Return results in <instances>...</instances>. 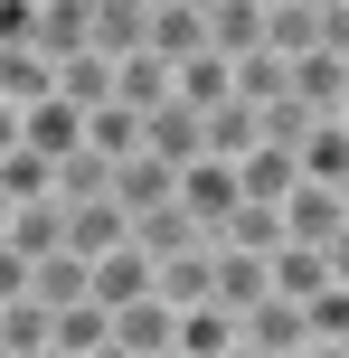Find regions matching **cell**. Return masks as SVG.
Returning <instances> with one entry per match:
<instances>
[{"label":"cell","mask_w":349,"mask_h":358,"mask_svg":"<svg viewBox=\"0 0 349 358\" xmlns=\"http://www.w3.org/2000/svg\"><path fill=\"white\" fill-rule=\"evenodd\" d=\"M142 48H151V0H94V57L132 66Z\"/></svg>","instance_id":"10"},{"label":"cell","mask_w":349,"mask_h":358,"mask_svg":"<svg viewBox=\"0 0 349 358\" xmlns=\"http://www.w3.org/2000/svg\"><path fill=\"white\" fill-rule=\"evenodd\" d=\"M104 349H113V311H94V302L57 311V358H104Z\"/></svg>","instance_id":"22"},{"label":"cell","mask_w":349,"mask_h":358,"mask_svg":"<svg viewBox=\"0 0 349 358\" xmlns=\"http://www.w3.org/2000/svg\"><path fill=\"white\" fill-rule=\"evenodd\" d=\"M85 151H94V161H113V170H123L132 151H142V113H123V104L85 113Z\"/></svg>","instance_id":"20"},{"label":"cell","mask_w":349,"mask_h":358,"mask_svg":"<svg viewBox=\"0 0 349 358\" xmlns=\"http://www.w3.org/2000/svg\"><path fill=\"white\" fill-rule=\"evenodd\" d=\"M142 57H161L170 76L199 66V57H208V0H151V48Z\"/></svg>","instance_id":"1"},{"label":"cell","mask_w":349,"mask_h":358,"mask_svg":"<svg viewBox=\"0 0 349 358\" xmlns=\"http://www.w3.org/2000/svg\"><path fill=\"white\" fill-rule=\"evenodd\" d=\"M180 208L199 217L208 236H227V217L245 208V189H236V170H227V161H199V170H180Z\"/></svg>","instance_id":"9"},{"label":"cell","mask_w":349,"mask_h":358,"mask_svg":"<svg viewBox=\"0 0 349 358\" xmlns=\"http://www.w3.org/2000/svg\"><path fill=\"white\" fill-rule=\"evenodd\" d=\"M218 245H227V255H255V264H274V255H283V208H236Z\"/></svg>","instance_id":"19"},{"label":"cell","mask_w":349,"mask_h":358,"mask_svg":"<svg viewBox=\"0 0 349 358\" xmlns=\"http://www.w3.org/2000/svg\"><path fill=\"white\" fill-rule=\"evenodd\" d=\"M170 358H189V349H170Z\"/></svg>","instance_id":"31"},{"label":"cell","mask_w":349,"mask_h":358,"mask_svg":"<svg viewBox=\"0 0 349 358\" xmlns=\"http://www.w3.org/2000/svg\"><path fill=\"white\" fill-rule=\"evenodd\" d=\"M208 57H227V66L264 57V0H208Z\"/></svg>","instance_id":"11"},{"label":"cell","mask_w":349,"mask_h":358,"mask_svg":"<svg viewBox=\"0 0 349 358\" xmlns=\"http://www.w3.org/2000/svg\"><path fill=\"white\" fill-rule=\"evenodd\" d=\"M321 57L349 66V0H321Z\"/></svg>","instance_id":"27"},{"label":"cell","mask_w":349,"mask_h":358,"mask_svg":"<svg viewBox=\"0 0 349 358\" xmlns=\"http://www.w3.org/2000/svg\"><path fill=\"white\" fill-rule=\"evenodd\" d=\"M331 283H349V227H340V245H331Z\"/></svg>","instance_id":"29"},{"label":"cell","mask_w":349,"mask_h":358,"mask_svg":"<svg viewBox=\"0 0 349 358\" xmlns=\"http://www.w3.org/2000/svg\"><path fill=\"white\" fill-rule=\"evenodd\" d=\"M245 358H312V311L302 302H255L245 311Z\"/></svg>","instance_id":"2"},{"label":"cell","mask_w":349,"mask_h":358,"mask_svg":"<svg viewBox=\"0 0 349 358\" xmlns=\"http://www.w3.org/2000/svg\"><path fill=\"white\" fill-rule=\"evenodd\" d=\"M48 358H57V349H48Z\"/></svg>","instance_id":"33"},{"label":"cell","mask_w":349,"mask_h":358,"mask_svg":"<svg viewBox=\"0 0 349 358\" xmlns=\"http://www.w3.org/2000/svg\"><path fill=\"white\" fill-rule=\"evenodd\" d=\"M236 189H245V208H283V198L302 189V161H293V151H245Z\"/></svg>","instance_id":"14"},{"label":"cell","mask_w":349,"mask_h":358,"mask_svg":"<svg viewBox=\"0 0 349 358\" xmlns=\"http://www.w3.org/2000/svg\"><path fill=\"white\" fill-rule=\"evenodd\" d=\"M19 151V104H0V161Z\"/></svg>","instance_id":"28"},{"label":"cell","mask_w":349,"mask_h":358,"mask_svg":"<svg viewBox=\"0 0 349 358\" xmlns=\"http://www.w3.org/2000/svg\"><path fill=\"white\" fill-rule=\"evenodd\" d=\"M161 302H170V311L218 302V245H208V255H180V264H161Z\"/></svg>","instance_id":"18"},{"label":"cell","mask_w":349,"mask_h":358,"mask_svg":"<svg viewBox=\"0 0 349 358\" xmlns=\"http://www.w3.org/2000/svg\"><path fill=\"white\" fill-rule=\"evenodd\" d=\"M104 358H123V349H104Z\"/></svg>","instance_id":"32"},{"label":"cell","mask_w":349,"mask_h":358,"mask_svg":"<svg viewBox=\"0 0 349 358\" xmlns=\"http://www.w3.org/2000/svg\"><path fill=\"white\" fill-rule=\"evenodd\" d=\"M142 151H151V161H170V170H199V161H208V113L161 104V113L142 123Z\"/></svg>","instance_id":"8"},{"label":"cell","mask_w":349,"mask_h":358,"mask_svg":"<svg viewBox=\"0 0 349 358\" xmlns=\"http://www.w3.org/2000/svg\"><path fill=\"white\" fill-rule=\"evenodd\" d=\"M340 208H349V189H340Z\"/></svg>","instance_id":"30"},{"label":"cell","mask_w":349,"mask_h":358,"mask_svg":"<svg viewBox=\"0 0 349 358\" xmlns=\"http://www.w3.org/2000/svg\"><path fill=\"white\" fill-rule=\"evenodd\" d=\"M38 302H48V311L94 302V264H85V255H48V264H38Z\"/></svg>","instance_id":"21"},{"label":"cell","mask_w":349,"mask_h":358,"mask_svg":"<svg viewBox=\"0 0 349 358\" xmlns=\"http://www.w3.org/2000/svg\"><path fill=\"white\" fill-rule=\"evenodd\" d=\"M264 57L274 66L321 57V0H264Z\"/></svg>","instance_id":"5"},{"label":"cell","mask_w":349,"mask_h":358,"mask_svg":"<svg viewBox=\"0 0 349 358\" xmlns=\"http://www.w3.org/2000/svg\"><path fill=\"white\" fill-rule=\"evenodd\" d=\"M38 57L48 66L94 57V0H38Z\"/></svg>","instance_id":"4"},{"label":"cell","mask_w":349,"mask_h":358,"mask_svg":"<svg viewBox=\"0 0 349 358\" xmlns=\"http://www.w3.org/2000/svg\"><path fill=\"white\" fill-rule=\"evenodd\" d=\"M274 292L312 311L321 292H331V255H321V245H283V255H274Z\"/></svg>","instance_id":"17"},{"label":"cell","mask_w":349,"mask_h":358,"mask_svg":"<svg viewBox=\"0 0 349 358\" xmlns=\"http://www.w3.org/2000/svg\"><path fill=\"white\" fill-rule=\"evenodd\" d=\"M302 179H312V189H349V123H321L312 142H302Z\"/></svg>","instance_id":"23"},{"label":"cell","mask_w":349,"mask_h":358,"mask_svg":"<svg viewBox=\"0 0 349 358\" xmlns=\"http://www.w3.org/2000/svg\"><path fill=\"white\" fill-rule=\"evenodd\" d=\"M29 292H38V264L0 245V311H10V302H29Z\"/></svg>","instance_id":"26"},{"label":"cell","mask_w":349,"mask_h":358,"mask_svg":"<svg viewBox=\"0 0 349 358\" xmlns=\"http://www.w3.org/2000/svg\"><path fill=\"white\" fill-rule=\"evenodd\" d=\"M180 349L189 358H245V321L218 311V302H199V311H180Z\"/></svg>","instance_id":"15"},{"label":"cell","mask_w":349,"mask_h":358,"mask_svg":"<svg viewBox=\"0 0 349 358\" xmlns=\"http://www.w3.org/2000/svg\"><path fill=\"white\" fill-rule=\"evenodd\" d=\"M19 151H38V161H76V151H85V113H76V104H57V94H48V104H29V113H19Z\"/></svg>","instance_id":"6"},{"label":"cell","mask_w":349,"mask_h":358,"mask_svg":"<svg viewBox=\"0 0 349 358\" xmlns=\"http://www.w3.org/2000/svg\"><path fill=\"white\" fill-rule=\"evenodd\" d=\"M113 349L123 358H170L180 349V311L151 292V302H132V311H113Z\"/></svg>","instance_id":"13"},{"label":"cell","mask_w":349,"mask_h":358,"mask_svg":"<svg viewBox=\"0 0 349 358\" xmlns=\"http://www.w3.org/2000/svg\"><path fill=\"white\" fill-rule=\"evenodd\" d=\"M57 104L104 113V104H113V66H104V57H76V66H57Z\"/></svg>","instance_id":"24"},{"label":"cell","mask_w":349,"mask_h":358,"mask_svg":"<svg viewBox=\"0 0 349 358\" xmlns=\"http://www.w3.org/2000/svg\"><path fill=\"white\" fill-rule=\"evenodd\" d=\"M255 302H274V264H255V255H227L218 245V311H255Z\"/></svg>","instance_id":"16"},{"label":"cell","mask_w":349,"mask_h":358,"mask_svg":"<svg viewBox=\"0 0 349 358\" xmlns=\"http://www.w3.org/2000/svg\"><path fill=\"white\" fill-rule=\"evenodd\" d=\"M113 208L142 227V217H161V208H180V170L170 161H151V151H132L123 170H113Z\"/></svg>","instance_id":"3"},{"label":"cell","mask_w":349,"mask_h":358,"mask_svg":"<svg viewBox=\"0 0 349 358\" xmlns=\"http://www.w3.org/2000/svg\"><path fill=\"white\" fill-rule=\"evenodd\" d=\"M312 349H340V358H349V283H331V292L312 302Z\"/></svg>","instance_id":"25"},{"label":"cell","mask_w":349,"mask_h":358,"mask_svg":"<svg viewBox=\"0 0 349 358\" xmlns=\"http://www.w3.org/2000/svg\"><path fill=\"white\" fill-rule=\"evenodd\" d=\"M340 227H349L340 189H312V179H302V189L283 198V245H321V255H331V245H340Z\"/></svg>","instance_id":"7"},{"label":"cell","mask_w":349,"mask_h":358,"mask_svg":"<svg viewBox=\"0 0 349 358\" xmlns=\"http://www.w3.org/2000/svg\"><path fill=\"white\" fill-rule=\"evenodd\" d=\"M151 292H161V264H151L142 245H123V255L94 264V311H132V302H151Z\"/></svg>","instance_id":"12"}]
</instances>
